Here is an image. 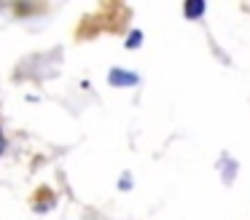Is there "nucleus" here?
I'll use <instances>...</instances> for the list:
<instances>
[{"instance_id": "f257e3e1", "label": "nucleus", "mask_w": 250, "mask_h": 220, "mask_svg": "<svg viewBox=\"0 0 250 220\" xmlns=\"http://www.w3.org/2000/svg\"><path fill=\"white\" fill-rule=\"evenodd\" d=\"M108 80H110L113 86H135L140 78H137L135 73H126V70H119V67H116V70H110V73H108Z\"/></svg>"}, {"instance_id": "f03ea898", "label": "nucleus", "mask_w": 250, "mask_h": 220, "mask_svg": "<svg viewBox=\"0 0 250 220\" xmlns=\"http://www.w3.org/2000/svg\"><path fill=\"white\" fill-rule=\"evenodd\" d=\"M205 8H207V5L202 3V0H196V3H188V5H186V16H188V19H196V16L205 14Z\"/></svg>"}, {"instance_id": "7ed1b4c3", "label": "nucleus", "mask_w": 250, "mask_h": 220, "mask_svg": "<svg viewBox=\"0 0 250 220\" xmlns=\"http://www.w3.org/2000/svg\"><path fill=\"white\" fill-rule=\"evenodd\" d=\"M140 40H143V32H132L129 40H126V48H137V46H140Z\"/></svg>"}, {"instance_id": "20e7f679", "label": "nucleus", "mask_w": 250, "mask_h": 220, "mask_svg": "<svg viewBox=\"0 0 250 220\" xmlns=\"http://www.w3.org/2000/svg\"><path fill=\"white\" fill-rule=\"evenodd\" d=\"M0 150H3V137H0Z\"/></svg>"}]
</instances>
